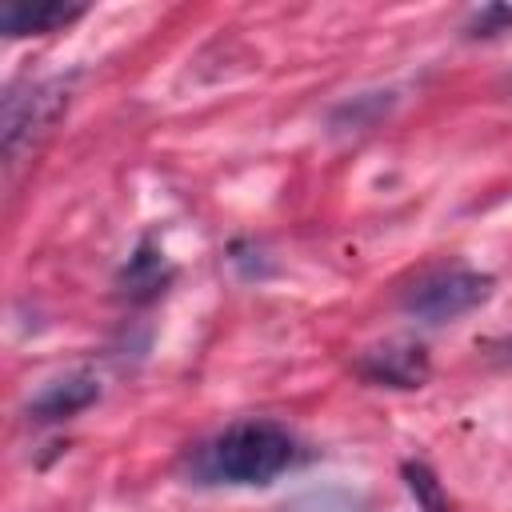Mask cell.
Masks as SVG:
<instances>
[{
	"instance_id": "6da1fadb",
	"label": "cell",
	"mask_w": 512,
	"mask_h": 512,
	"mask_svg": "<svg viewBox=\"0 0 512 512\" xmlns=\"http://www.w3.org/2000/svg\"><path fill=\"white\" fill-rule=\"evenodd\" d=\"M300 460L296 436L280 420L248 416L216 432L196 452V476L204 484H232V488H264L284 476Z\"/></svg>"
},
{
	"instance_id": "7a4b0ae2",
	"label": "cell",
	"mask_w": 512,
	"mask_h": 512,
	"mask_svg": "<svg viewBox=\"0 0 512 512\" xmlns=\"http://www.w3.org/2000/svg\"><path fill=\"white\" fill-rule=\"evenodd\" d=\"M80 72L68 76H48V80H28L24 88H8L4 92V120H0V140H4V160L16 164L28 148H36L56 120L68 112L72 104V88H76Z\"/></svg>"
},
{
	"instance_id": "3957f363",
	"label": "cell",
	"mask_w": 512,
	"mask_h": 512,
	"mask_svg": "<svg viewBox=\"0 0 512 512\" xmlns=\"http://www.w3.org/2000/svg\"><path fill=\"white\" fill-rule=\"evenodd\" d=\"M496 280L488 272L476 268H444V272H428L424 280H416L404 296V312L424 320V324H452L468 312H476L480 304H488Z\"/></svg>"
},
{
	"instance_id": "277c9868",
	"label": "cell",
	"mask_w": 512,
	"mask_h": 512,
	"mask_svg": "<svg viewBox=\"0 0 512 512\" xmlns=\"http://www.w3.org/2000/svg\"><path fill=\"white\" fill-rule=\"evenodd\" d=\"M356 372L380 388H424L432 376V360L420 340H384L360 352Z\"/></svg>"
},
{
	"instance_id": "5b68a950",
	"label": "cell",
	"mask_w": 512,
	"mask_h": 512,
	"mask_svg": "<svg viewBox=\"0 0 512 512\" xmlns=\"http://www.w3.org/2000/svg\"><path fill=\"white\" fill-rule=\"evenodd\" d=\"M100 400V380L88 368H76L68 376L48 380L32 400H28V420L32 424H64L72 416H80L84 408H92Z\"/></svg>"
},
{
	"instance_id": "8992f818",
	"label": "cell",
	"mask_w": 512,
	"mask_h": 512,
	"mask_svg": "<svg viewBox=\"0 0 512 512\" xmlns=\"http://www.w3.org/2000/svg\"><path fill=\"white\" fill-rule=\"evenodd\" d=\"M168 284H172V264L164 260V252H160V244H156L152 236H140V244H136L132 256L124 260V268L116 272L120 296H128L132 304H148V300H156Z\"/></svg>"
},
{
	"instance_id": "52a82bcc",
	"label": "cell",
	"mask_w": 512,
	"mask_h": 512,
	"mask_svg": "<svg viewBox=\"0 0 512 512\" xmlns=\"http://www.w3.org/2000/svg\"><path fill=\"white\" fill-rule=\"evenodd\" d=\"M88 8L84 4H60V0H40V4H28V0H8L0 8V32L4 36H48V32H60L68 28L72 20H80Z\"/></svg>"
},
{
	"instance_id": "ba28073f",
	"label": "cell",
	"mask_w": 512,
	"mask_h": 512,
	"mask_svg": "<svg viewBox=\"0 0 512 512\" xmlns=\"http://www.w3.org/2000/svg\"><path fill=\"white\" fill-rule=\"evenodd\" d=\"M400 476H404V488L412 492V500H416L420 512H448V492H444L440 476L424 460H404L400 464Z\"/></svg>"
},
{
	"instance_id": "9c48e42d",
	"label": "cell",
	"mask_w": 512,
	"mask_h": 512,
	"mask_svg": "<svg viewBox=\"0 0 512 512\" xmlns=\"http://www.w3.org/2000/svg\"><path fill=\"white\" fill-rule=\"evenodd\" d=\"M504 28H512V4H484L468 20V36H496Z\"/></svg>"
},
{
	"instance_id": "30bf717a",
	"label": "cell",
	"mask_w": 512,
	"mask_h": 512,
	"mask_svg": "<svg viewBox=\"0 0 512 512\" xmlns=\"http://www.w3.org/2000/svg\"><path fill=\"white\" fill-rule=\"evenodd\" d=\"M488 356H492L496 364H512V336L492 340V344H488Z\"/></svg>"
}]
</instances>
